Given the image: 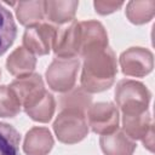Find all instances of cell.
Masks as SVG:
<instances>
[{"instance_id": "cell-1", "label": "cell", "mask_w": 155, "mask_h": 155, "mask_svg": "<svg viewBox=\"0 0 155 155\" xmlns=\"http://www.w3.org/2000/svg\"><path fill=\"white\" fill-rule=\"evenodd\" d=\"M117 73L114 52L107 47L85 57L81 88L86 92H101L109 88Z\"/></svg>"}, {"instance_id": "cell-2", "label": "cell", "mask_w": 155, "mask_h": 155, "mask_svg": "<svg viewBox=\"0 0 155 155\" xmlns=\"http://www.w3.org/2000/svg\"><path fill=\"white\" fill-rule=\"evenodd\" d=\"M115 101L122 110V114H140L148 109L150 92L140 82L121 80L115 90Z\"/></svg>"}, {"instance_id": "cell-3", "label": "cell", "mask_w": 155, "mask_h": 155, "mask_svg": "<svg viewBox=\"0 0 155 155\" xmlns=\"http://www.w3.org/2000/svg\"><path fill=\"white\" fill-rule=\"evenodd\" d=\"M53 130L62 143L74 144L80 142L88 132L85 113L73 109L62 110L53 124Z\"/></svg>"}, {"instance_id": "cell-4", "label": "cell", "mask_w": 155, "mask_h": 155, "mask_svg": "<svg viewBox=\"0 0 155 155\" xmlns=\"http://www.w3.org/2000/svg\"><path fill=\"white\" fill-rule=\"evenodd\" d=\"M79 69V59L76 58H57L46 71V79L50 87L57 92H65L73 88L76 73Z\"/></svg>"}, {"instance_id": "cell-5", "label": "cell", "mask_w": 155, "mask_h": 155, "mask_svg": "<svg viewBox=\"0 0 155 155\" xmlns=\"http://www.w3.org/2000/svg\"><path fill=\"white\" fill-rule=\"evenodd\" d=\"M57 28L47 23H38L25 29L23 35V47L36 54H47L53 48Z\"/></svg>"}, {"instance_id": "cell-6", "label": "cell", "mask_w": 155, "mask_h": 155, "mask_svg": "<svg viewBox=\"0 0 155 155\" xmlns=\"http://www.w3.org/2000/svg\"><path fill=\"white\" fill-rule=\"evenodd\" d=\"M88 126L101 136L113 133L119 127V113L111 103H96L87 109Z\"/></svg>"}, {"instance_id": "cell-7", "label": "cell", "mask_w": 155, "mask_h": 155, "mask_svg": "<svg viewBox=\"0 0 155 155\" xmlns=\"http://www.w3.org/2000/svg\"><path fill=\"white\" fill-rule=\"evenodd\" d=\"M10 88L18 98L21 105L24 107V110L35 105L46 92L42 79L38 74H29L18 78L10 85Z\"/></svg>"}, {"instance_id": "cell-8", "label": "cell", "mask_w": 155, "mask_h": 155, "mask_svg": "<svg viewBox=\"0 0 155 155\" xmlns=\"http://www.w3.org/2000/svg\"><path fill=\"white\" fill-rule=\"evenodd\" d=\"M108 47V35L104 27L96 21L80 22V52L82 57Z\"/></svg>"}, {"instance_id": "cell-9", "label": "cell", "mask_w": 155, "mask_h": 155, "mask_svg": "<svg viewBox=\"0 0 155 155\" xmlns=\"http://www.w3.org/2000/svg\"><path fill=\"white\" fill-rule=\"evenodd\" d=\"M122 73L130 76H144L153 69V54L142 47H131L120 56Z\"/></svg>"}, {"instance_id": "cell-10", "label": "cell", "mask_w": 155, "mask_h": 155, "mask_svg": "<svg viewBox=\"0 0 155 155\" xmlns=\"http://www.w3.org/2000/svg\"><path fill=\"white\" fill-rule=\"evenodd\" d=\"M54 53L58 58H75L80 52V23L73 21L68 27L57 29Z\"/></svg>"}, {"instance_id": "cell-11", "label": "cell", "mask_w": 155, "mask_h": 155, "mask_svg": "<svg viewBox=\"0 0 155 155\" xmlns=\"http://www.w3.org/2000/svg\"><path fill=\"white\" fill-rule=\"evenodd\" d=\"M99 143L105 155H132L136 149V143L130 140L125 132L120 130L101 136Z\"/></svg>"}, {"instance_id": "cell-12", "label": "cell", "mask_w": 155, "mask_h": 155, "mask_svg": "<svg viewBox=\"0 0 155 155\" xmlns=\"http://www.w3.org/2000/svg\"><path fill=\"white\" fill-rule=\"evenodd\" d=\"M53 145L51 132L45 127L31 128L24 140V151L28 155H46Z\"/></svg>"}, {"instance_id": "cell-13", "label": "cell", "mask_w": 155, "mask_h": 155, "mask_svg": "<svg viewBox=\"0 0 155 155\" xmlns=\"http://www.w3.org/2000/svg\"><path fill=\"white\" fill-rule=\"evenodd\" d=\"M35 64H36L35 57L31 54V52H29L24 47L16 48L10 54L6 62L7 70L11 74L17 75L18 78L29 75L34 70Z\"/></svg>"}, {"instance_id": "cell-14", "label": "cell", "mask_w": 155, "mask_h": 155, "mask_svg": "<svg viewBox=\"0 0 155 155\" xmlns=\"http://www.w3.org/2000/svg\"><path fill=\"white\" fill-rule=\"evenodd\" d=\"M78 6V1H45V16L57 24L73 22Z\"/></svg>"}, {"instance_id": "cell-15", "label": "cell", "mask_w": 155, "mask_h": 155, "mask_svg": "<svg viewBox=\"0 0 155 155\" xmlns=\"http://www.w3.org/2000/svg\"><path fill=\"white\" fill-rule=\"evenodd\" d=\"M17 17L23 25H34L45 17V1H21L17 4Z\"/></svg>"}, {"instance_id": "cell-16", "label": "cell", "mask_w": 155, "mask_h": 155, "mask_svg": "<svg viewBox=\"0 0 155 155\" xmlns=\"http://www.w3.org/2000/svg\"><path fill=\"white\" fill-rule=\"evenodd\" d=\"M17 35V27L12 13L0 2V56L13 44Z\"/></svg>"}, {"instance_id": "cell-17", "label": "cell", "mask_w": 155, "mask_h": 155, "mask_svg": "<svg viewBox=\"0 0 155 155\" xmlns=\"http://www.w3.org/2000/svg\"><path fill=\"white\" fill-rule=\"evenodd\" d=\"M21 136L18 131L5 122H0V155H21Z\"/></svg>"}, {"instance_id": "cell-18", "label": "cell", "mask_w": 155, "mask_h": 155, "mask_svg": "<svg viewBox=\"0 0 155 155\" xmlns=\"http://www.w3.org/2000/svg\"><path fill=\"white\" fill-rule=\"evenodd\" d=\"M61 109H73L85 113L86 109H88L91 105V96L82 90L81 87H78L63 96H61Z\"/></svg>"}, {"instance_id": "cell-19", "label": "cell", "mask_w": 155, "mask_h": 155, "mask_svg": "<svg viewBox=\"0 0 155 155\" xmlns=\"http://www.w3.org/2000/svg\"><path fill=\"white\" fill-rule=\"evenodd\" d=\"M154 1H131L127 5L126 15L132 23L142 24L150 21L154 16Z\"/></svg>"}, {"instance_id": "cell-20", "label": "cell", "mask_w": 155, "mask_h": 155, "mask_svg": "<svg viewBox=\"0 0 155 155\" xmlns=\"http://www.w3.org/2000/svg\"><path fill=\"white\" fill-rule=\"evenodd\" d=\"M53 111H54V98L47 91L45 92V94L41 97V99L35 105H33L31 108L25 110V113L33 120L40 121V122L50 121L53 115Z\"/></svg>"}, {"instance_id": "cell-21", "label": "cell", "mask_w": 155, "mask_h": 155, "mask_svg": "<svg viewBox=\"0 0 155 155\" xmlns=\"http://www.w3.org/2000/svg\"><path fill=\"white\" fill-rule=\"evenodd\" d=\"M21 110V103L10 86H0V116L12 117Z\"/></svg>"}, {"instance_id": "cell-22", "label": "cell", "mask_w": 155, "mask_h": 155, "mask_svg": "<svg viewBox=\"0 0 155 155\" xmlns=\"http://www.w3.org/2000/svg\"><path fill=\"white\" fill-rule=\"evenodd\" d=\"M124 4L122 2H115V1H94V8L101 15H108L117 8H120Z\"/></svg>"}]
</instances>
